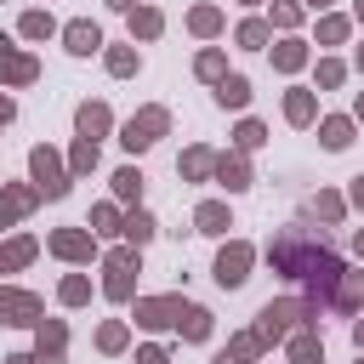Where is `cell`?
<instances>
[{
  "mask_svg": "<svg viewBox=\"0 0 364 364\" xmlns=\"http://www.w3.org/2000/svg\"><path fill=\"white\" fill-rule=\"evenodd\" d=\"M273 267L284 273V279H307L313 290H324L330 301H336V284H341V262L324 250V239H313L307 228H284L279 239H273Z\"/></svg>",
  "mask_w": 364,
  "mask_h": 364,
  "instance_id": "6da1fadb",
  "label": "cell"
},
{
  "mask_svg": "<svg viewBox=\"0 0 364 364\" xmlns=\"http://www.w3.org/2000/svg\"><path fill=\"white\" fill-rule=\"evenodd\" d=\"M28 165H34V182H40L46 199H63V193H68V171H63V159H57L51 148H34Z\"/></svg>",
  "mask_w": 364,
  "mask_h": 364,
  "instance_id": "7a4b0ae2",
  "label": "cell"
},
{
  "mask_svg": "<svg viewBox=\"0 0 364 364\" xmlns=\"http://www.w3.org/2000/svg\"><path fill=\"white\" fill-rule=\"evenodd\" d=\"M245 267H250V245H228V250L216 256V284H222V290L245 284V279H250Z\"/></svg>",
  "mask_w": 364,
  "mask_h": 364,
  "instance_id": "3957f363",
  "label": "cell"
},
{
  "mask_svg": "<svg viewBox=\"0 0 364 364\" xmlns=\"http://www.w3.org/2000/svg\"><path fill=\"white\" fill-rule=\"evenodd\" d=\"M40 318V301L28 290H0V324H34Z\"/></svg>",
  "mask_w": 364,
  "mask_h": 364,
  "instance_id": "277c9868",
  "label": "cell"
},
{
  "mask_svg": "<svg viewBox=\"0 0 364 364\" xmlns=\"http://www.w3.org/2000/svg\"><path fill=\"white\" fill-rule=\"evenodd\" d=\"M159 131H165V108H148V114H136V119L125 125V136H119V142H125V148H148Z\"/></svg>",
  "mask_w": 364,
  "mask_h": 364,
  "instance_id": "5b68a950",
  "label": "cell"
},
{
  "mask_svg": "<svg viewBox=\"0 0 364 364\" xmlns=\"http://www.w3.org/2000/svg\"><path fill=\"white\" fill-rule=\"evenodd\" d=\"M176 318H182V301H136V324H148V330H165Z\"/></svg>",
  "mask_w": 364,
  "mask_h": 364,
  "instance_id": "8992f818",
  "label": "cell"
},
{
  "mask_svg": "<svg viewBox=\"0 0 364 364\" xmlns=\"http://www.w3.org/2000/svg\"><path fill=\"white\" fill-rule=\"evenodd\" d=\"M290 318H301V307H296V301H273V307H262V330H256V336H262V341H267V336H284Z\"/></svg>",
  "mask_w": 364,
  "mask_h": 364,
  "instance_id": "52a82bcc",
  "label": "cell"
},
{
  "mask_svg": "<svg viewBox=\"0 0 364 364\" xmlns=\"http://www.w3.org/2000/svg\"><path fill=\"white\" fill-rule=\"evenodd\" d=\"M131 267H136L131 250H114V256H108V296H119V301L131 296Z\"/></svg>",
  "mask_w": 364,
  "mask_h": 364,
  "instance_id": "ba28073f",
  "label": "cell"
},
{
  "mask_svg": "<svg viewBox=\"0 0 364 364\" xmlns=\"http://www.w3.org/2000/svg\"><path fill=\"white\" fill-rule=\"evenodd\" d=\"M68 51H80V57H91L97 46H102V34H97V23H68Z\"/></svg>",
  "mask_w": 364,
  "mask_h": 364,
  "instance_id": "9c48e42d",
  "label": "cell"
},
{
  "mask_svg": "<svg viewBox=\"0 0 364 364\" xmlns=\"http://www.w3.org/2000/svg\"><path fill=\"white\" fill-rule=\"evenodd\" d=\"M216 102H222V108H245V102H250V85H245L239 74H222V85H216Z\"/></svg>",
  "mask_w": 364,
  "mask_h": 364,
  "instance_id": "30bf717a",
  "label": "cell"
},
{
  "mask_svg": "<svg viewBox=\"0 0 364 364\" xmlns=\"http://www.w3.org/2000/svg\"><path fill=\"white\" fill-rule=\"evenodd\" d=\"M193 222H199V233H228V205H216V199H210V205H199V210H193Z\"/></svg>",
  "mask_w": 364,
  "mask_h": 364,
  "instance_id": "8fae6325",
  "label": "cell"
},
{
  "mask_svg": "<svg viewBox=\"0 0 364 364\" xmlns=\"http://www.w3.org/2000/svg\"><path fill=\"white\" fill-rule=\"evenodd\" d=\"M336 307H364V273H341V284H336Z\"/></svg>",
  "mask_w": 364,
  "mask_h": 364,
  "instance_id": "7c38bea8",
  "label": "cell"
},
{
  "mask_svg": "<svg viewBox=\"0 0 364 364\" xmlns=\"http://www.w3.org/2000/svg\"><path fill=\"white\" fill-rule=\"evenodd\" d=\"M176 324H182V336L205 341V330H210V313H205V307H182V318H176Z\"/></svg>",
  "mask_w": 364,
  "mask_h": 364,
  "instance_id": "4fadbf2b",
  "label": "cell"
},
{
  "mask_svg": "<svg viewBox=\"0 0 364 364\" xmlns=\"http://www.w3.org/2000/svg\"><path fill=\"white\" fill-rule=\"evenodd\" d=\"M80 131H85V136L108 131V108H102V102H85V108H80Z\"/></svg>",
  "mask_w": 364,
  "mask_h": 364,
  "instance_id": "5bb4252c",
  "label": "cell"
},
{
  "mask_svg": "<svg viewBox=\"0 0 364 364\" xmlns=\"http://www.w3.org/2000/svg\"><path fill=\"white\" fill-rule=\"evenodd\" d=\"M318 136H324V148H347L353 142V119H324Z\"/></svg>",
  "mask_w": 364,
  "mask_h": 364,
  "instance_id": "9a60e30c",
  "label": "cell"
},
{
  "mask_svg": "<svg viewBox=\"0 0 364 364\" xmlns=\"http://www.w3.org/2000/svg\"><path fill=\"white\" fill-rule=\"evenodd\" d=\"M51 250H63V256H91V239H85V233H51Z\"/></svg>",
  "mask_w": 364,
  "mask_h": 364,
  "instance_id": "2e32d148",
  "label": "cell"
},
{
  "mask_svg": "<svg viewBox=\"0 0 364 364\" xmlns=\"http://www.w3.org/2000/svg\"><path fill=\"white\" fill-rule=\"evenodd\" d=\"M34 256V239H11V245H0V267H23Z\"/></svg>",
  "mask_w": 364,
  "mask_h": 364,
  "instance_id": "e0dca14e",
  "label": "cell"
},
{
  "mask_svg": "<svg viewBox=\"0 0 364 364\" xmlns=\"http://www.w3.org/2000/svg\"><path fill=\"white\" fill-rule=\"evenodd\" d=\"M284 114H290L296 125H307V119H313V97H307V91H290V97H284Z\"/></svg>",
  "mask_w": 364,
  "mask_h": 364,
  "instance_id": "ac0fdd59",
  "label": "cell"
},
{
  "mask_svg": "<svg viewBox=\"0 0 364 364\" xmlns=\"http://www.w3.org/2000/svg\"><path fill=\"white\" fill-rule=\"evenodd\" d=\"M23 210H28V193H23V188H11V193H0V222H17Z\"/></svg>",
  "mask_w": 364,
  "mask_h": 364,
  "instance_id": "d6986e66",
  "label": "cell"
},
{
  "mask_svg": "<svg viewBox=\"0 0 364 364\" xmlns=\"http://www.w3.org/2000/svg\"><path fill=\"white\" fill-rule=\"evenodd\" d=\"M273 63H279V68H301V63H307V51H301V40H284V46L273 51Z\"/></svg>",
  "mask_w": 364,
  "mask_h": 364,
  "instance_id": "ffe728a7",
  "label": "cell"
},
{
  "mask_svg": "<svg viewBox=\"0 0 364 364\" xmlns=\"http://www.w3.org/2000/svg\"><path fill=\"white\" fill-rule=\"evenodd\" d=\"M188 23H193V34H216V28H222V17H216V6H199V11L188 17Z\"/></svg>",
  "mask_w": 364,
  "mask_h": 364,
  "instance_id": "44dd1931",
  "label": "cell"
},
{
  "mask_svg": "<svg viewBox=\"0 0 364 364\" xmlns=\"http://www.w3.org/2000/svg\"><path fill=\"white\" fill-rule=\"evenodd\" d=\"M114 193H119V199H136V193H142V176H136V171L125 165V171L114 176Z\"/></svg>",
  "mask_w": 364,
  "mask_h": 364,
  "instance_id": "7402d4cb",
  "label": "cell"
},
{
  "mask_svg": "<svg viewBox=\"0 0 364 364\" xmlns=\"http://www.w3.org/2000/svg\"><path fill=\"white\" fill-rule=\"evenodd\" d=\"M23 34H28V40H46V34H51V17H46V11H28V17H23Z\"/></svg>",
  "mask_w": 364,
  "mask_h": 364,
  "instance_id": "603a6c76",
  "label": "cell"
},
{
  "mask_svg": "<svg viewBox=\"0 0 364 364\" xmlns=\"http://www.w3.org/2000/svg\"><path fill=\"white\" fill-rule=\"evenodd\" d=\"M216 171H222L228 188H245V159H216Z\"/></svg>",
  "mask_w": 364,
  "mask_h": 364,
  "instance_id": "cb8c5ba5",
  "label": "cell"
},
{
  "mask_svg": "<svg viewBox=\"0 0 364 364\" xmlns=\"http://www.w3.org/2000/svg\"><path fill=\"white\" fill-rule=\"evenodd\" d=\"M131 34H159V11H131Z\"/></svg>",
  "mask_w": 364,
  "mask_h": 364,
  "instance_id": "d4e9b609",
  "label": "cell"
},
{
  "mask_svg": "<svg viewBox=\"0 0 364 364\" xmlns=\"http://www.w3.org/2000/svg\"><path fill=\"white\" fill-rule=\"evenodd\" d=\"M210 165H216V159H210V154H205V148H193V154H188V159H182V171H188V176H205V171H210Z\"/></svg>",
  "mask_w": 364,
  "mask_h": 364,
  "instance_id": "484cf974",
  "label": "cell"
},
{
  "mask_svg": "<svg viewBox=\"0 0 364 364\" xmlns=\"http://www.w3.org/2000/svg\"><path fill=\"white\" fill-rule=\"evenodd\" d=\"M108 68H114V74H131V68H136V51H125V46L108 51Z\"/></svg>",
  "mask_w": 364,
  "mask_h": 364,
  "instance_id": "4316f807",
  "label": "cell"
},
{
  "mask_svg": "<svg viewBox=\"0 0 364 364\" xmlns=\"http://www.w3.org/2000/svg\"><path fill=\"white\" fill-rule=\"evenodd\" d=\"M262 136H267V131H262L256 119H245V125H239V148H262Z\"/></svg>",
  "mask_w": 364,
  "mask_h": 364,
  "instance_id": "83f0119b",
  "label": "cell"
},
{
  "mask_svg": "<svg viewBox=\"0 0 364 364\" xmlns=\"http://www.w3.org/2000/svg\"><path fill=\"white\" fill-rule=\"evenodd\" d=\"M91 165H97V142H91V136H85V142H80V148H74V171H91Z\"/></svg>",
  "mask_w": 364,
  "mask_h": 364,
  "instance_id": "f1b7e54d",
  "label": "cell"
},
{
  "mask_svg": "<svg viewBox=\"0 0 364 364\" xmlns=\"http://www.w3.org/2000/svg\"><path fill=\"white\" fill-rule=\"evenodd\" d=\"M148 233H154V222H148V216H142V210H136V216H131V222H125V239H136V245H142V239H148Z\"/></svg>",
  "mask_w": 364,
  "mask_h": 364,
  "instance_id": "f546056e",
  "label": "cell"
},
{
  "mask_svg": "<svg viewBox=\"0 0 364 364\" xmlns=\"http://www.w3.org/2000/svg\"><path fill=\"white\" fill-rule=\"evenodd\" d=\"M85 296H91L85 279H63V301H85Z\"/></svg>",
  "mask_w": 364,
  "mask_h": 364,
  "instance_id": "4dcf8cb0",
  "label": "cell"
},
{
  "mask_svg": "<svg viewBox=\"0 0 364 364\" xmlns=\"http://www.w3.org/2000/svg\"><path fill=\"white\" fill-rule=\"evenodd\" d=\"M97 341H102L108 353H119V347H125V330H119V324H102V336H97Z\"/></svg>",
  "mask_w": 364,
  "mask_h": 364,
  "instance_id": "1f68e13d",
  "label": "cell"
},
{
  "mask_svg": "<svg viewBox=\"0 0 364 364\" xmlns=\"http://www.w3.org/2000/svg\"><path fill=\"white\" fill-rule=\"evenodd\" d=\"M262 40H267L262 23H245V28H239V46H262Z\"/></svg>",
  "mask_w": 364,
  "mask_h": 364,
  "instance_id": "d6a6232c",
  "label": "cell"
},
{
  "mask_svg": "<svg viewBox=\"0 0 364 364\" xmlns=\"http://www.w3.org/2000/svg\"><path fill=\"white\" fill-rule=\"evenodd\" d=\"M199 74H205V80H216V74H222V57H216V51H205V57H199Z\"/></svg>",
  "mask_w": 364,
  "mask_h": 364,
  "instance_id": "836d02e7",
  "label": "cell"
},
{
  "mask_svg": "<svg viewBox=\"0 0 364 364\" xmlns=\"http://www.w3.org/2000/svg\"><path fill=\"white\" fill-rule=\"evenodd\" d=\"M341 80V63H318V85H336Z\"/></svg>",
  "mask_w": 364,
  "mask_h": 364,
  "instance_id": "e575fe53",
  "label": "cell"
},
{
  "mask_svg": "<svg viewBox=\"0 0 364 364\" xmlns=\"http://www.w3.org/2000/svg\"><path fill=\"white\" fill-rule=\"evenodd\" d=\"M91 222H97V233H114V205H102V210H97Z\"/></svg>",
  "mask_w": 364,
  "mask_h": 364,
  "instance_id": "d590c367",
  "label": "cell"
},
{
  "mask_svg": "<svg viewBox=\"0 0 364 364\" xmlns=\"http://www.w3.org/2000/svg\"><path fill=\"white\" fill-rule=\"evenodd\" d=\"M136 364H165V353H159V347H148V353H142Z\"/></svg>",
  "mask_w": 364,
  "mask_h": 364,
  "instance_id": "8d00e7d4",
  "label": "cell"
},
{
  "mask_svg": "<svg viewBox=\"0 0 364 364\" xmlns=\"http://www.w3.org/2000/svg\"><path fill=\"white\" fill-rule=\"evenodd\" d=\"M353 205L364 210V176H353Z\"/></svg>",
  "mask_w": 364,
  "mask_h": 364,
  "instance_id": "74e56055",
  "label": "cell"
},
{
  "mask_svg": "<svg viewBox=\"0 0 364 364\" xmlns=\"http://www.w3.org/2000/svg\"><path fill=\"white\" fill-rule=\"evenodd\" d=\"M6 364H40V358H34V353H17V358H6Z\"/></svg>",
  "mask_w": 364,
  "mask_h": 364,
  "instance_id": "f35d334b",
  "label": "cell"
},
{
  "mask_svg": "<svg viewBox=\"0 0 364 364\" xmlns=\"http://www.w3.org/2000/svg\"><path fill=\"white\" fill-rule=\"evenodd\" d=\"M108 6H119V11H136V0H108Z\"/></svg>",
  "mask_w": 364,
  "mask_h": 364,
  "instance_id": "ab89813d",
  "label": "cell"
},
{
  "mask_svg": "<svg viewBox=\"0 0 364 364\" xmlns=\"http://www.w3.org/2000/svg\"><path fill=\"white\" fill-rule=\"evenodd\" d=\"M0 119H11V102H6V97H0Z\"/></svg>",
  "mask_w": 364,
  "mask_h": 364,
  "instance_id": "60d3db41",
  "label": "cell"
},
{
  "mask_svg": "<svg viewBox=\"0 0 364 364\" xmlns=\"http://www.w3.org/2000/svg\"><path fill=\"white\" fill-rule=\"evenodd\" d=\"M353 245H358V256H364V228H358V239H353Z\"/></svg>",
  "mask_w": 364,
  "mask_h": 364,
  "instance_id": "b9f144b4",
  "label": "cell"
},
{
  "mask_svg": "<svg viewBox=\"0 0 364 364\" xmlns=\"http://www.w3.org/2000/svg\"><path fill=\"white\" fill-rule=\"evenodd\" d=\"M353 336H358V347H364V324H358V330H353Z\"/></svg>",
  "mask_w": 364,
  "mask_h": 364,
  "instance_id": "7bdbcfd3",
  "label": "cell"
},
{
  "mask_svg": "<svg viewBox=\"0 0 364 364\" xmlns=\"http://www.w3.org/2000/svg\"><path fill=\"white\" fill-rule=\"evenodd\" d=\"M358 119H364V97H358Z\"/></svg>",
  "mask_w": 364,
  "mask_h": 364,
  "instance_id": "ee69618b",
  "label": "cell"
},
{
  "mask_svg": "<svg viewBox=\"0 0 364 364\" xmlns=\"http://www.w3.org/2000/svg\"><path fill=\"white\" fill-rule=\"evenodd\" d=\"M307 6H330V0H307Z\"/></svg>",
  "mask_w": 364,
  "mask_h": 364,
  "instance_id": "f6af8a7d",
  "label": "cell"
},
{
  "mask_svg": "<svg viewBox=\"0 0 364 364\" xmlns=\"http://www.w3.org/2000/svg\"><path fill=\"white\" fill-rule=\"evenodd\" d=\"M358 68H364V51H358Z\"/></svg>",
  "mask_w": 364,
  "mask_h": 364,
  "instance_id": "bcb514c9",
  "label": "cell"
},
{
  "mask_svg": "<svg viewBox=\"0 0 364 364\" xmlns=\"http://www.w3.org/2000/svg\"><path fill=\"white\" fill-rule=\"evenodd\" d=\"M358 17H364V0H358Z\"/></svg>",
  "mask_w": 364,
  "mask_h": 364,
  "instance_id": "7dc6e473",
  "label": "cell"
}]
</instances>
